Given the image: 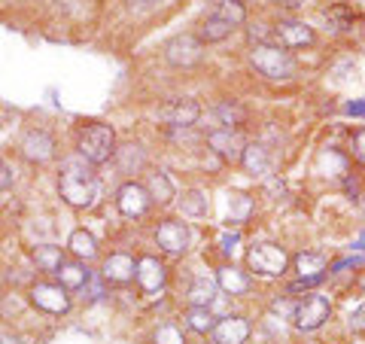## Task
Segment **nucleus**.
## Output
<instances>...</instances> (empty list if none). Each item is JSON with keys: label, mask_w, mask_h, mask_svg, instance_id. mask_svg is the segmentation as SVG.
<instances>
[{"label": "nucleus", "mask_w": 365, "mask_h": 344, "mask_svg": "<svg viewBox=\"0 0 365 344\" xmlns=\"http://www.w3.org/2000/svg\"><path fill=\"white\" fill-rule=\"evenodd\" d=\"M58 192L71 208H91L98 201V177L95 165H88L83 156H71L61 162Z\"/></svg>", "instance_id": "nucleus-1"}, {"label": "nucleus", "mask_w": 365, "mask_h": 344, "mask_svg": "<svg viewBox=\"0 0 365 344\" xmlns=\"http://www.w3.org/2000/svg\"><path fill=\"white\" fill-rule=\"evenodd\" d=\"M76 156H83L88 165H104L116 156V131L107 122H91L76 137Z\"/></svg>", "instance_id": "nucleus-2"}, {"label": "nucleus", "mask_w": 365, "mask_h": 344, "mask_svg": "<svg viewBox=\"0 0 365 344\" xmlns=\"http://www.w3.org/2000/svg\"><path fill=\"white\" fill-rule=\"evenodd\" d=\"M250 61H253L256 71L268 79H289L295 74L292 55L277 43H256L253 52H250Z\"/></svg>", "instance_id": "nucleus-3"}, {"label": "nucleus", "mask_w": 365, "mask_h": 344, "mask_svg": "<svg viewBox=\"0 0 365 344\" xmlns=\"http://www.w3.org/2000/svg\"><path fill=\"white\" fill-rule=\"evenodd\" d=\"M247 265H250V271L262 274V278H277V274L287 271L289 253L277 244H256V247H250V253H247Z\"/></svg>", "instance_id": "nucleus-4"}, {"label": "nucleus", "mask_w": 365, "mask_h": 344, "mask_svg": "<svg viewBox=\"0 0 365 344\" xmlns=\"http://www.w3.org/2000/svg\"><path fill=\"white\" fill-rule=\"evenodd\" d=\"M165 59L174 67H195L204 59V43L192 34H177L165 43Z\"/></svg>", "instance_id": "nucleus-5"}, {"label": "nucleus", "mask_w": 365, "mask_h": 344, "mask_svg": "<svg viewBox=\"0 0 365 344\" xmlns=\"http://www.w3.org/2000/svg\"><path fill=\"white\" fill-rule=\"evenodd\" d=\"M329 314H332V305H329L326 295H307L304 302L295 305L292 320H295V326H299V329L314 332V329H319L326 323Z\"/></svg>", "instance_id": "nucleus-6"}, {"label": "nucleus", "mask_w": 365, "mask_h": 344, "mask_svg": "<svg viewBox=\"0 0 365 344\" xmlns=\"http://www.w3.org/2000/svg\"><path fill=\"white\" fill-rule=\"evenodd\" d=\"M155 244L162 247L165 253L180 256V253H186V250H189L192 232H189V226L182 220H165L162 226L155 228Z\"/></svg>", "instance_id": "nucleus-7"}, {"label": "nucleus", "mask_w": 365, "mask_h": 344, "mask_svg": "<svg viewBox=\"0 0 365 344\" xmlns=\"http://www.w3.org/2000/svg\"><path fill=\"white\" fill-rule=\"evenodd\" d=\"M31 302L46 314H67L71 311V295H67V290L61 283H34Z\"/></svg>", "instance_id": "nucleus-8"}, {"label": "nucleus", "mask_w": 365, "mask_h": 344, "mask_svg": "<svg viewBox=\"0 0 365 344\" xmlns=\"http://www.w3.org/2000/svg\"><path fill=\"white\" fill-rule=\"evenodd\" d=\"M19 150L31 165H46V162L55 158V137L49 131H43V128H34V131H28L25 137H21Z\"/></svg>", "instance_id": "nucleus-9"}, {"label": "nucleus", "mask_w": 365, "mask_h": 344, "mask_svg": "<svg viewBox=\"0 0 365 344\" xmlns=\"http://www.w3.org/2000/svg\"><path fill=\"white\" fill-rule=\"evenodd\" d=\"M150 192H146V186H140V183H125V186L116 192V208L122 216H128V220H137V216H143L146 211H150Z\"/></svg>", "instance_id": "nucleus-10"}, {"label": "nucleus", "mask_w": 365, "mask_h": 344, "mask_svg": "<svg viewBox=\"0 0 365 344\" xmlns=\"http://www.w3.org/2000/svg\"><path fill=\"white\" fill-rule=\"evenodd\" d=\"M207 146L220 158H225V162H241V156L247 150L241 131H235V128H216V131H210L207 134Z\"/></svg>", "instance_id": "nucleus-11"}, {"label": "nucleus", "mask_w": 365, "mask_h": 344, "mask_svg": "<svg viewBox=\"0 0 365 344\" xmlns=\"http://www.w3.org/2000/svg\"><path fill=\"white\" fill-rule=\"evenodd\" d=\"M198 116H201V107L192 98H177L158 110V119L168 122L170 128H192L198 122Z\"/></svg>", "instance_id": "nucleus-12"}, {"label": "nucleus", "mask_w": 365, "mask_h": 344, "mask_svg": "<svg viewBox=\"0 0 365 344\" xmlns=\"http://www.w3.org/2000/svg\"><path fill=\"white\" fill-rule=\"evenodd\" d=\"M274 40H277V46H283V49H304V46H311L317 37H314L311 25L287 19V21H280V25L274 28Z\"/></svg>", "instance_id": "nucleus-13"}, {"label": "nucleus", "mask_w": 365, "mask_h": 344, "mask_svg": "<svg viewBox=\"0 0 365 344\" xmlns=\"http://www.w3.org/2000/svg\"><path fill=\"white\" fill-rule=\"evenodd\" d=\"M134 278H137V283H140L143 293H158L165 286V280H168V268L155 256H140L137 259Z\"/></svg>", "instance_id": "nucleus-14"}, {"label": "nucleus", "mask_w": 365, "mask_h": 344, "mask_svg": "<svg viewBox=\"0 0 365 344\" xmlns=\"http://www.w3.org/2000/svg\"><path fill=\"white\" fill-rule=\"evenodd\" d=\"M137 271V262L134 256L128 253H113L104 259V265H101V278L110 280V283H128Z\"/></svg>", "instance_id": "nucleus-15"}, {"label": "nucleus", "mask_w": 365, "mask_h": 344, "mask_svg": "<svg viewBox=\"0 0 365 344\" xmlns=\"http://www.w3.org/2000/svg\"><path fill=\"white\" fill-rule=\"evenodd\" d=\"M247 338H250V323L244 317H222L213 326L216 344H247Z\"/></svg>", "instance_id": "nucleus-16"}, {"label": "nucleus", "mask_w": 365, "mask_h": 344, "mask_svg": "<svg viewBox=\"0 0 365 344\" xmlns=\"http://www.w3.org/2000/svg\"><path fill=\"white\" fill-rule=\"evenodd\" d=\"M241 165H244L247 174L265 177L268 168H271V156H268V150L262 143H250L247 150H244V156H241Z\"/></svg>", "instance_id": "nucleus-17"}, {"label": "nucleus", "mask_w": 365, "mask_h": 344, "mask_svg": "<svg viewBox=\"0 0 365 344\" xmlns=\"http://www.w3.org/2000/svg\"><path fill=\"white\" fill-rule=\"evenodd\" d=\"M216 283H220L228 295H247L250 293V278L244 271H237L235 265H222L220 274H216Z\"/></svg>", "instance_id": "nucleus-18"}, {"label": "nucleus", "mask_w": 365, "mask_h": 344, "mask_svg": "<svg viewBox=\"0 0 365 344\" xmlns=\"http://www.w3.org/2000/svg\"><path fill=\"white\" fill-rule=\"evenodd\" d=\"M67 247H71V253L76 259H83V262L98 256V241L91 232H86V228H76V232L71 235V241H67Z\"/></svg>", "instance_id": "nucleus-19"}, {"label": "nucleus", "mask_w": 365, "mask_h": 344, "mask_svg": "<svg viewBox=\"0 0 365 344\" xmlns=\"http://www.w3.org/2000/svg\"><path fill=\"white\" fill-rule=\"evenodd\" d=\"M34 262H37V268H40V271L58 274V268L64 265V250H61V247H55V244L34 247Z\"/></svg>", "instance_id": "nucleus-20"}, {"label": "nucleus", "mask_w": 365, "mask_h": 344, "mask_svg": "<svg viewBox=\"0 0 365 344\" xmlns=\"http://www.w3.org/2000/svg\"><path fill=\"white\" fill-rule=\"evenodd\" d=\"M88 278H91V271L86 265H79V262H64V265L58 268V280H61V286L67 293L83 290V286L88 283Z\"/></svg>", "instance_id": "nucleus-21"}, {"label": "nucleus", "mask_w": 365, "mask_h": 344, "mask_svg": "<svg viewBox=\"0 0 365 344\" xmlns=\"http://www.w3.org/2000/svg\"><path fill=\"white\" fill-rule=\"evenodd\" d=\"M146 192H150V198L158 204L174 201V183H170V177L165 171H155V174L146 177Z\"/></svg>", "instance_id": "nucleus-22"}, {"label": "nucleus", "mask_w": 365, "mask_h": 344, "mask_svg": "<svg viewBox=\"0 0 365 344\" xmlns=\"http://www.w3.org/2000/svg\"><path fill=\"white\" fill-rule=\"evenodd\" d=\"M232 31H235V28L228 25L225 19L207 16V19H204V25H201V31H198V40H201V43H220V40H225Z\"/></svg>", "instance_id": "nucleus-23"}, {"label": "nucleus", "mask_w": 365, "mask_h": 344, "mask_svg": "<svg viewBox=\"0 0 365 344\" xmlns=\"http://www.w3.org/2000/svg\"><path fill=\"white\" fill-rule=\"evenodd\" d=\"M295 271H299V278H323L326 259L319 253H299L295 256Z\"/></svg>", "instance_id": "nucleus-24"}, {"label": "nucleus", "mask_w": 365, "mask_h": 344, "mask_svg": "<svg viewBox=\"0 0 365 344\" xmlns=\"http://www.w3.org/2000/svg\"><path fill=\"white\" fill-rule=\"evenodd\" d=\"M180 208H182V213H186V216H207L210 201H207V195H204V192L189 189V192H182Z\"/></svg>", "instance_id": "nucleus-25"}, {"label": "nucleus", "mask_w": 365, "mask_h": 344, "mask_svg": "<svg viewBox=\"0 0 365 344\" xmlns=\"http://www.w3.org/2000/svg\"><path fill=\"white\" fill-rule=\"evenodd\" d=\"M213 293H216V283L207 280V278H198L195 283L189 286V305L192 308H210Z\"/></svg>", "instance_id": "nucleus-26"}, {"label": "nucleus", "mask_w": 365, "mask_h": 344, "mask_svg": "<svg viewBox=\"0 0 365 344\" xmlns=\"http://www.w3.org/2000/svg\"><path fill=\"white\" fill-rule=\"evenodd\" d=\"M253 213V198L244 192H232L228 195V223H244Z\"/></svg>", "instance_id": "nucleus-27"}, {"label": "nucleus", "mask_w": 365, "mask_h": 344, "mask_svg": "<svg viewBox=\"0 0 365 344\" xmlns=\"http://www.w3.org/2000/svg\"><path fill=\"white\" fill-rule=\"evenodd\" d=\"M213 16H220V19H225L232 28H237V25H244V19H247V13H244V4L241 0H216V9H213Z\"/></svg>", "instance_id": "nucleus-28"}, {"label": "nucleus", "mask_w": 365, "mask_h": 344, "mask_svg": "<svg viewBox=\"0 0 365 344\" xmlns=\"http://www.w3.org/2000/svg\"><path fill=\"white\" fill-rule=\"evenodd\" d=\"M186 323H189V329L192 332H213V326H216V317L210 314V308H192L189 305V311H186Z\"/></svg>", "instance_id": "nucleus-29"}, {"label": "nucleus", "mask_w": 365, "mask_h": 344, "mask_svg": "<svg viewBox=\"0 0 365 344\" xmlns=\"http://www.w3.org/2000/svg\"><path fill=\"white\" fill-rule=\"evenodd\" d=\"M323 19L329 21V28H335V31H347L350 25H353V13L347 6H329L326 13H323Z\"/></svg>", "instance_id": "nucleus-30"}, {"label": "nucleus", "mask_w": 365, "mask_h": 344, "mask_svg": "<svg viewBox=\"0 0 365 344\" xmlns=\"http://www.w3.org/2000/svg\"><path fill=\"white\" fill-rule=\"evenodd\" d=\"M216 116L222 119V125H244V119H247V110L244 107H237V104H228V101H222L220 107H216Z\"/></svg>", "instance_id": "nucleus-31"}, {"label": "nucleus", "mask_w": 365, "mask_h": 344, "mask_svg": "<svg viewBox=\"0 0 365 344\" xmlns=\"http://www.w3.org/2000/svg\"><path fill=\"white\" fill-rule=\"evenodd\" d=\"M116 153H119V162H122L125 174H131V162H134V168H143V162H146L143 150H140V146H134V143H128L125 150H116Z\"/></svg>", "instance_id": "nucleus-32"}, {"label": "nucleus", "mask_w": 365, "mask_h": 344, "mask_svg": "<svg viewBox=\"0 0 365 344\" xmlns=\"http://www.w3.org/2000/svg\"><path fill=\"white\" fill-rule=\"evenodd\" d=\"M153 344H186V338H182V329H177L174 323H165L155 329Z\"/></svg>", "instance_id": "nucleus-33"}, {"label": "nucleus", "mask_w": 365, "mask_h": 344, "mask_svg": "<svg viewBox=\"0 0 365 344\" xmlns=\"http://www.w3.org/2000/svg\"><path fill=\"white\" fill-rule=\"evenodd\" d=\"M353 158L365 168V128H359L356 134H353Z\"/></svg>", "instance_id": "nucleus-34"}, {"label": "nucleus", "mask_w": 365, "mask_h": 344, "mask_svg": "<svg viewBox=\"0 0 365 344\" xmlns=\"http://www.w3.org/2000/svg\"><path fill=\"white\" fill-rule=\"evenodd\" d=\"M347 323H350V329L356 332V335H365V302L356 308V311L350 314V320H347Z\"/></svg>", "instance_id": "nucleus-35"}, {"label": "nucleus", "mask_w": 365, "mask_h": 344, "mask_svg": "<svg viewBox=\"0 0 365 344\" xmlns=\"http://www.w3.org/2000/svg\"><path fill=\"white\" fill-rule=\"evenodd\" d=\"M83 290H86V295H88L91 302H98L101 295H104V283H101V280H95V278H88V283L83 286Z\"/></svg>", "instance_id": "nucleus-36"}, {"label": "nucleus", "mask_w": 365, "mask_h": 344, "mask_svg": "<svg viewBox=\"0 0 365 344\" xmlns=\"http://www.w3.org/2000/svg\"><path fill=\"white\" fill-rule=\"evenodd\" d=\"M9 186H13V171H9L6 162H0V192L9 189Z\"/></svg>", "instance_id": "nucleus-37"}, {"label": "nucleus", "mask_w": 365, "mask_h": 344, "mask_svg": "<svg viewBox=\"0 0 365 344\" xmlns=\"http://www.w3.org/2000/svg\"><path fill=\"white\" fill-rule=\"evenodd\" d=\"M347 116H365V101H350V104H347Z\"/></svg>", "instance_id": "nucleus-38"}, {"label": "nucleus", "mask_w": 365, "mask_h": 344, "mask_svg": "<svg viewBox=\"0 0 365 344\" xmlns=\"http://www.w3.org/2000/svg\"><path fill=\"white\" fill-rule=\"evenodd\" d=\"M274 6H283V9H299V6H304V0H271Z\"/></svg>", "instance_id": "nucleus-39"}, {"label": "nucleus", "mask_w": 365, "mask_h": 344, "mask_svg": "<svg viewBox=\"0 0 365 344\" xmlns=\"http://www.w3.org/2000/svg\"><path fill=\"white\" fill-rule=\"evenodd\" d=\"M235 244H237V235H222V250L225 253H232Z\"/></svg>", "instance_id": "nucleus-40"}, {"label": "nucleus", "mask_w": 365, "mask_h": 344, "mask_svg": "<svg viewBox=\"0 0 365 344\" xmlns=\"http://www.w3.org/2000/svg\"><path fill=\"white\" fill-rule=\"evenodd\" d=\"M0 344H21V338L13 335V332H0Z\"/></svg>", "instance_id": "nucleus-41"}]
</instances>
